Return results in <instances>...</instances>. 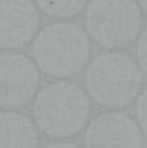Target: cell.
Wrapping results in <instances>:
<instances>
[{
	"label": "cell",
	"instance_id": "1",
	"mask_svg": "<svg viewBox=\"0 0 147 148\" xmlns=\"http://www.w3.org/2000/svg\"><path fill=\"white\" fill-rule=\"evenodd\" d=\"M90 101L79 85L55 82L39 91L33 105L37 127L46 136L67 138L78 134L88 123Z\"/></svg>",
	"mask_w": 147,
	"mask_h": 148
},
{
	"label": "cell",
	"instance_id": "2",
	"mask_svg": "<svg viewBox=\"0 0 147 148\" xmlns=\"http://www.w3.org/2000/svg\"><path fill=\"white\" fill-rule=\"evenodd\" d=\"M33 57L39 69L49 76L57 79L74 76L89 61V39L78 25L53 23L38 33Z\"/></svg>",
	"mask_w": 147,
	"mask_h": 148
},
{
	"label": "cell",
	"instance_id": "3",
	"mask_svg": "<svg viewBox=\"0 0 147 148\" xmlns=\"http://www.w3.org/2000/svg\"><path fill=\"white\" fill-rule=\"evenodd\" d=\"M141 84L137 63L121 52L96 56L86 71L85 85L89 95L106 108H121L133 101Z\"/></svg>",
	"mask_w": 147,
	"mask_h": 148
},
{
	"label": "cell",
	"instance_id": "4",
	"mask_svg": "<svg viewBox=\"0 0 147 148\" xmlns=\"http://www.w3.org/2000/svg\"><path fill=\"white\" fill-rule=\"evenodd\" d=\"M90 37L104 48L132 43L141 28V12L135 0H93L85 13Z\"/></svg>",
	"mask_w": 147,
	"mask_h": 148
},
{
	"label": "cell",
	"instance_id": "5",
	"mask_svg": "<svg viewBox=\"0 0 147 148\" xmlns=\"http://www.w3.org/2000/svg\"><path fill=\"white\" fill-rule=\"evenodd\" d=\"M38 72L28 57L15 52L0 53V106L19 108L33 99Z\"/></svg>",
	"mask_w": 147,
	"mask_h": 148
},
{
	"label": "cell",
	"instance_id": "6",
	"mask_svg": "<svg viewBox=\"0 0 147 148\" xmlns=\"http://www.w3.org/2000/svg\"><path fill=\"white\" fill-rule=\"evenodd\" d=\"M86 147H141L138 125L122 112H108L91 120L85 133Z\"/></svg>",
	"mask_w": 147,
	"mask_h": 148
},
{
	"label": "cell",
	"instance_id": "7",
	"mask_svg": "<svg viewBox=\"0 0 147 148\" xmlns=\"http://www.w3.org/2000/svg\"><path fill=\"white\" fill-rule=\"evenodd\" d=\"M38 28V13L31 0H0V47L18 48Z\"/></svg>",
	"mask_w": 147,
	"mask_h": 148
},
{
	"label": "cell",
	"instance_id": "8",
	"mask_svg": "<svg viewBox=\"0 0 147 148\" xmlns=\"http://www.w3.org/2000/svg\"><path fill=\"white\" fill-rule=\"evenodd\" d=\"M36 127L25 115L15 112L0 113V147H37Z\"/></svg>",
	"mask_w": 147,
	"mask_h": 148
},
{
	"label": "cell",
	"instance_id": "9",
	"mask_svg": "<svg viewBox=\"0 0 147 148\" xmlns=\"http://www.w3.org/2000/svg\"><path fill=\"white\" fill-rule=\"evenodd\" d=\"M37 5L53 18H69L84 10L89 0H36Z\"/></svg>",
	"mask_w": 147,
	"mask_h": 148
},
{
	"label": "cell",
	"instance_id": "10",
	"mask_svg": "<svg viewBox=\"0 0 147 148\" xmlns=\"http://www.w3.org/2000/svg\"><path fill=\"white\" fill-rule=\"evenodd\" d=\"M136 115L139 127L147 134V89L137 99L136 104Z\"/></svg>",
	"mask_w": 147,
	"mask_h": 148
},
{
	"label": "cell",
	"instance_id": "11",
	"mask_svg": "<svg viewBox=\"0 0 147 148\" xmlns=\"http://www.w3.org/2000/svg\"><path fill=\"white\" fill-rule=\"evenodd\" d=\"M137 58L141 69L147 73V29L141 34L137 43Z\"/></svg>",
	"mask_w": 147,
	"mask_h": 148
},
{
	"label": "cell",
	"instance_id": "12",
	"mask_svg": "<svg viewBox=\"0 0 147 148\" xmlns=\"http://www.w3.org/2000/svg\"><path fill=\"white\" fill-rule=\"evenodd\" d=\"M48 147H76V144L74 142H65V140H62V142H52L51 144H48Z\"/></svg>",
	"mask_w": 147,
	"mask_h": 148
},
{
	"label": "cell",
	"instance_id": "13",
	"mask_svg": "<svg viewBox=\"0 0 147 148\" xmlns=\"http://www.w3.org/2000/svg\"><path fill=\"white\" fill-rule=\"evenodd\" d=\"M139 4H141V6L143 9H145V12L147 13V0H138Z\"/></svg>",
	"mask_w": 147,
	"mask_h": 148
}]
</instances>
